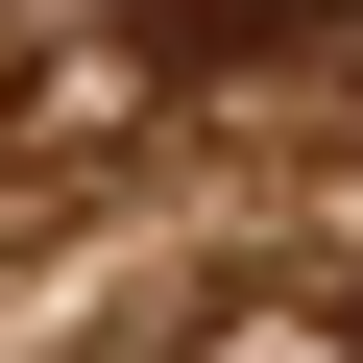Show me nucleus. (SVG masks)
Wrapping results in <instances>:
<instances>
[{
  "instance_id": "obj_1",
  "label": "nucleus",
  "mask_w": 363,
  "mask_h": 363,
  "mask_svg": "<svg viewBox=\"0 0 363 363\" xmlns=\"http://www.w3.org/2000/svg\"><path fill=\"white\" fill-rule=\"evenodd\" d=\"M121 25H145L169 73H267V49H315V25H363V0H121Z\"/></svg>"
}]
</instances>
